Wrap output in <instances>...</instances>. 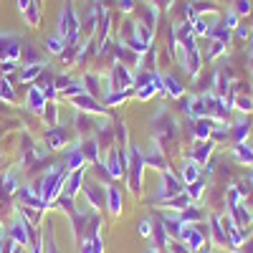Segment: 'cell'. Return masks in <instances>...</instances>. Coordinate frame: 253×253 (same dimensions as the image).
I'll return each instance as SVG.
<instances>
[{
	"mask_svg": "<svg viewBox=\"0 0 253 253\" xmlns=\"http://www.w3.org/2000/svg\"><path fill=\"white\" fill-rule=\"evenodd\" d=\"M142 172H144L142 150L132 144V147H129V165H126V175H124V177H129L132 195H139V193H142Z\"/></svg>",
	"mask_w": 253,
	"mask_h": 253,
	"instance_id": "obj_1",
	"label": "cell"
},
{
	"mask_svg": "<svg viewBox=\"0 0 253 253\" xmlns=\"http://www.w3.org/2000/svg\"><path fill=\"white\" fill-rule=\"evenodd\" d=\"M79 18L74 15V8L66 5L61 13V23H58V36L66 41V46H76L79 43Z\"/></svg>",
	"mask_w": 253,
	"mask_h": 253,
	"instance_id": "obj_2",
	"label": "cell"
},
{
	"mask_svg": "<svg viewBox=\"0 0 253 253\" xmlns=\"http://www.w3.org/2000/svg\"><path fill=\"white\" fill-rule=\"evenodd\" d=\"M180 193H182V180H180L177 175H172L170 170H165L162 177H160V187H157L155 200L165 203V200H170V198H175V195H180Z\"/></svg>",
	"mask_w": 253,
	"mask_h": 253,
	"instance_id": "obj_3",
	"label": "cell"
},
{
	"mask_svg": "<svg viewBox=\"0 0 253 253\" xmlns=\"http://www.w3.org/2000/svg\"><path fill=\"white\" fill-rule=\"evenodd\" d=\"M126 89H134V76L124 63H114L109 76V91H126Z\"/></svg>",
	"mask_w": 253,
	"mask_h": 253,
	"instance_id": "obj_4",
	"label": "cell"
},
{
	"mask_svg": "<svg viewBox=\"0 0 253 253\" xmlns=\"http://www.w3.org/2000/svg\"><path fill=\"white\" fill-rule=\"evenodd\" d=\"M152 126H155V137L160 139V144L175 139V122H172V117H167L165 112H160V114L155 117Z\"/></svg>",
	"mask_w": 253,
	"mask_h": 253,
	"instance_id": "obj_5",
	"label": "cell"
},
{
	"mask_svg": "<svg viewBox=\"0 0 253 253\" xmlns=\"http://www.w3.org/2000/svg\"><path fill=\"white\" fill-rule=\"evenodd\" d=\"M84 195H86V203H89L91 210H99L107 203V187L101 182H86L84 180Z\"/></svg>",
	"mask_w": 253,
	"mask_h": 253,
	"instance_id": "obj_6",
	"label": "cell"
},
{
	"mask_svg": "<svg viewBox=\"0 0 253 253\" xmlns=\"http://www.w3.org/2000/svg\"><path fill=\"white\" fill-rule=\"evenodd\" d=\"M8 238L10 241H15V243H20V246H28L31 241H33V230H31V223L20 215L13 225H10V230H8Z\"/></svg>",
	"mask_w": 253,
	"mask_h": 253,
	"instance_id": "obj_7",
	"label": "cell"
},
{
	"mask_svg": "<svg viewBox=\"0 0 253 253\" xmlns=\"http://www.w3.org/2000/svg\"><path fill=\"white\" fill-rule=\"evenodd\" d=\"M71 101H74V107L79 109V112H86V114H107V107H101V104L91 96V94H79V96H71Z\"/></svg>",
	"mask_w": 253,
	"mask_h": 253,
	"instance_id": "obj_8",
	"label": "cell"
},
{
	"mask_svg": "<svg viewBox=\"0 0 253 253\" xmlns=\"http://www.w3.org/2000/svg\"><path fill=\"white\" fill-rule=\"evenodd\" d=\"M142 160H144V167H155V170L165 172L167 167V157L162 152V147L160 144H152V147H147V152H142Z\"/></svg>",
	"mask_w": 253,
	"mask_h": 253,
	"instance_id": "obj_9",
	"label": "cell"
},
{
	"mask_svg": "<svg viewBox=\"0 0 253 253\" xmlns=\"http://www.w3.org/2000/svg\"><path fill=\"white\" fill-rule=\"evenodd\" d=\"M177 241H182L193 253H198L200 248H205V236L200 233V228H198V225H185L182 236H180Z\"/></svg>",
	"mask_w": 253,
	"mask_h": 253,
	"instance_id": "obj_10",
	"label": "cell"
},
{
	"mask_svg": "<svg viewBox=\"0 0 253 253\" xmlns=\"http://www.w3.org/2000/svg\"><path fill=\"white\" fill-rule=\"evenodd\" d=\"M20 56V41L15 36L0 33V61H15Z\"/></svg>",
	"mask_w": 253,
	"mask_h": 253,
	"instance_id": "obj_11",
	"label": "cell"
},
{
	"mask_svg": "<svg viewBox=\"0 0 253 253\" xmlns=\"http://www.w3.org/2000/svg\"><path fill=\"white\" fill-rule=\"evenodd\" d=\"M213 142L210 139H198V144L193 147V155H190V160H195L198 165H208L210 155H213Z\"/></svg>",
	"mask_w": 253,
	"mask_h": 253,
	"instance_id": "obj_12",
	"label": "cell"
},
{
	"mask_svg": "<svg viewBox=\"0 0 253 253\" xmlns=\"http://www.w3.org/2000/svg\"><path fill=\"white\" fill-rule=\"evenodd\" d=\"M84 190V170H76V172H69L66 175V185H63V193L76 198Z\"/></svg>",
	"mask_w": 253,
	"mask_h": 253,
	"instance_id": "obj_13",
	"label": "cell"
},
{
	"mask_svg": "<svg viewBox=\"0 0 253 253\" xmlns=\"http://www.w3.org/2000/svg\"><path fill=\"white\" fill-rule=\"evenodd\" d=\"M66 142H69V134H66V129H61V126H51L46 132V147L48 150H61Z\"/></svg>",
	"mask_w": 253,
	"mask_h": 253,
	"instance_id": "obj_14",
	"label": "cell"
},
{
	"mask_svg": "<svg viewBox=\"0 0 253 253\" xmlns=\"http://www.w3.org/2000/svg\"><path fill=\"white\" fill-rule=\"evenodd\" d=\"M46 96H43V89H41V86H31L28 89V109L31 112H36V114H41V112H43L46 109Z\"/></svg>",
	"mask_w": 253,
	"mask_h": 253,
	"instance_id": "obj_15",
	"label": "cell"
},
{
	"mask_svg": "<svg viewBox=\"0 0 253 253\" xmlns=\"http://www.w3.org/2000/svg\"><path fill=\"white\" fill-rule=\"evenodd\" d=\"M193 122H195V126H193L195 139H210V134H213V126H215V119L200 117V119H193Z\"/></svg>",
	"mask_w": 253,
	"mask_h": 253,
	"instance_id": "obj_16",
	"label": "cell"
},
{
	"mask_svg": "<svg viewBox=\"0 0 253 253\" xmlns=\"http://www.w3.org/2000/svg\"><path fill=\"white\" fill-rule=\"evenodd\" d=\"M107 208L114 218L122 213V190L117 185H107Z\"/></svg>",
	"mask_w": 253,
	"mask_h": 253,
	"instance_id": "obj_17",
	"label": "cell"
},
{
	"mask_svg": "<svg viewBox=\"0 0 253 253\" xmlns=\"http://www.w3.org/2000/svg\"><path fill=\"white\" fill-rule=\"evenodd\" d=\"M84 165H86V157H84L81 147H69V152H66V170L76 172V170H81Z\"/></svg>",
	"mask_w": 253,
	"mask_h": 253,
	"instance_id": "obj_18",
	"label": "cell"
},
{
	"mask_svg": "<svg viewBox=\"0 0 253 253\" xmlns=\"http://www.w3.org/2000/svg\"><path fill=\"white\" fill-rule=\"evenodd\" d=\"M180 180H182V185H190V182L200 180V165H198L195 160H185V162H182Z\"/></svg>",
	"mask_w": 253,
	"mask_h": 253,
	"instance_id": "obj_19",
	"label": "cell"
},
{
	"mask_svg": "<svg viewBox=\"0 0 253 253\" xmlns=\"http://www.w3.org/2000/svg\"><path fill=\"white\" fill-rule=\"evenodd\" d=\"M81 152H84V157H86L91 165H99V162H101V147H99V142H96L94 137L81 144Z\"/></svg>",
	"mask_w": 253,
	"mask_h": 253,
	"instance_id": "obj_20",
	"label": "cell"
},
{
	"mask_svg": "<svg viewBox=\"0 0 253 253\" xmlns=\"http://www.w3.org/2000/svg\"><path fill=\"white\" fill-rule=\"evenodd\" d=\"M210 225H213V241H215V246H218V248H230V238H228V233L223 230L218 215L210 218Z\"/></svg>",
	"mask_w": 253,
	"mask_h": 253,
	"instance_id": "obj_21",
	"label": "cell"
},
{
	"mask_svg": "<svg viewBox=\"0 0 253 253\" xmlns=\"http://www.w3.org/2000/svg\"><path fill=\"white\" fill-rule=\"evenodd\" d=\"M162 94H170L172 99H180L185 91H182V84L175 76L167 74V76H162Z\"/></svg>",
	"mask_w": 253,
	"mask_h": 253,
	"instance_id": "obj_22",
	"label": "cell"
},
{
	"mask_svg": "<svg viewBox=\"0 0 253 253\" xmlns=\"http://www.w3.org/2000/svg\"><path fill=\"white\" fill-rule=\"evenodd\" d=\"M162 205H165V208H170V210H175V213H182L185 208H190V205H193V200H190V195H187L185 190H182L180 195H175V198H170V200H165Z\"/></svg>",
	"mask_w": 253,
	"mask_h": 253,
	"instance_id": "obj_23",
	"label": "cell"
},
{
	"mask_svg": "<svg viewBox=\"0 0 253 253\" xmlns=\"http://www.w3.org/2000/svg\"><path fill=\"white\" fill-rule=\"evenodd\" d=\"M233 157H236V162H241V165H248V167H253V147H248L246 142L236 144V147H233Z\"/></svg>",
	"mask_w": 253,
	"mask_h": 253,
	"instance_id": "obj_24",
	"label": "cell"
},
{
	"mask_svg": "<svg viewBox=\"0 0 253 253\" xmlns=\"http://www.w3.org/2000/svg\"><path fill=\"white\" fill-rule=\"evenodd\" d=\"M177 215H180V220H182L185 225H195L198 220H203V210H200V208L193 203V205H190V208H185L182 213H177Z\"/></svg>",
	"mask_w": 253,
	"mask_h": 253,
	"instance_id": "obj_25",
	"label": "cell"
},
{
	"mask_svg": "<svg viewBox=\"0 0 253 253\" xmlns=\"http://www.w3.org/2000/svg\"><path fill=\"white\" fill-rule=\"evenodd\" d=\"M248 132H251V119H241V122L233 124V129H230V137L236 139V144H241V142L246 139Z\"/></svg>",
	"mask_w": 253,
	"mask_h": 253,
	"instance_id": "obj_26",
	"label": "cell"
},
{
	"mask_svg": "<svg viewBox=\"0 0 253 253\" xmlns=\"http://www.w3.org/2000/svg\"><path fill=\"white\" fill-rule=\"evenodd\" d=\"M20 185H18V180H15V172H8V175H3V180H0V193H5V195H10V193H15Z\"/></svg>",
	"mask_w": 253,
	"mask_h": 253,
	"instance_id": "obj_27",
	"label": "cell"
},
{
	"mask_svg": "<svg viewBox=\"0 0 253 253\" xmlns=\"http://www.w3.org/2000/svg\"><path fill=\"white\" fill-rule=\"evenodd\" d=\"M129 99V91H109L104 96V107H117V104H124Z\"/></svg>",
	"mask_w": 253,
	"mask_h": 253,
	"instance_id": "obj_28",
	"label": "cell"
},
{
	"mask_svg": "<svg viewBox=\"0 0 253 253\" xmlns=\"http://www.w3.org/2000/svg\"><path fill=\"white\" fill-rule=\"evenodd\" d=\"M185 193L190 195V200H193V203H195V200H200V198H203V193H205V182H203V180H195V182H190Z\"/></svg>",
	"mask_w": 253,
	"mask_h": 253,
	"instance_id": "obj_29",
	"label": "cell"
},
{
	"mask_svg": "<svg viewBox=\"0 0 253 253\" xmlns=\"http://www.w3.org/2000/svg\"><path fill=\"white\" fill-rule=\"evenodd\" d=\"M76 129H79L81 137H84V134H91V132H94V122H91L89 117H84V114H76Z\"/></svg>",
	"mask_w": 253,
	"mask_h": 253,
	"instance_id": "obj_30",
	"label": "cell"
},
{
	"mask_svg": "<svg viewBox=\"0 0 253 253\" xmlns=\"http://www.w3.org/2000/svg\"><path fill=\"white\" fill-rule=\"evenodd\" d=\"M41 74H43V66H41V63H31V66L26 69V71H20V81H33V79H38Z\"/></svg>",
	"mask_w": 253,
	"mask_h": 253,
	"instance_id": "obj_31",
	"label": "cell"
},
{
	"mask_svg": "<svg viewBox=\"0 0 253 253\" xmlns=\"http://www.w3.org/2000/svg\"><path fill=\"white\" fill-rule=\"evenodd\" d=\"M63 46H66V41H63L58 33L51 36V38H46V48H48L51 53H63Z\"/></svg>",
	"mask_w": 253,
	"mask_h": 253,
	"instance_id": "obj_32",
	"label": "cell"
},
{
	"mask_svg": "<svg viewBox=\"0 0 253 253\" xmlns=\"http://www.w3.org/2000/svg\"><path fill=\"white\" fill-rule=\"evenodd\" d=\"M0 99H5V101H15V91H13V84L8 79L0 76Z\"/></svg>",
	"mask_w": 253,
	"mask_h": 253,
	"instance_id": "obj_33",
	"label": "cell"
},
{
	"mask_svg": "<svg viewBox=\"0 0 253 253\" xmlns=\"http://www.w3.org/2000/svg\"><path fill=\"white\" fill-rule=\"evenodd\" d=\"M251 236V228H238L233 236H230V248H241L243 246V241Z\"/></svg>",
	"mask_w": 253,
	"mask_h": 253,
	"instance_id": "obj_34",
	"label": "cell"
},
{
	"mask_svg": "<svg viewBox=\"0 0 253 253\" xmlns=\"http://www.w3.org/2000/svg\"><path fill=\"white\" fill-rule=\"evenodd\" d=\"M43 117H46L48 126H58V112H56V104H53V101H48V104H46Z\"/></svg>",
	"mask_w": 253,
	"mask_h": 253,
	"instance_id": "obj_35",
	"label": "cell"
},
{
	"mask_svg": "<svg viewBox=\"0 0 253 253\" xmlns=\"http://www.w3.org/2000/svg\"><path fill=\"white\" fill-rule=\"evenodd\" d=\"M84 86H86L89 94L96 99V96H99V89H96V86H99V76H96V74H86V79H84Z\"/></svg>",
	"mask_w": 253,
	"mask_h": 253,
	"instance_id": "obj_36",
	"label": "cell"
},
{
	"mask_svg": "<svg viewBox=\"0 0 253 253\" xmlns=\"http://www.w3.org/2000/svg\"><path fill=\"white\" fill-rule=\"evenodd\" d=\"M228 137H230V129L215 124V126H213V134H210V142H223V139H228Z\"/></svg>",
	"mask_w": 253,
	"mask_h": 253,
	"instance_id": "obj_37",
	"label": "cell"
},
{
	"mask_svg": "<svg viewBox=\"0 0 253 253\" xmlns=\"http://www.w3.org/2000/svg\"><path fill=\"white\" fill-rule=\"evenodd\" d=\"M167 253H193V251H190L182 241H175V238H172L170 246H167Z\"/></svg>",
	"mask_w": 253,
	"mask_h": 253,
	"instance_id": "obj_38",
	"label": "cell"
},
{
	"mask_svg": "<svg viewBox=\"0 0 253 253\" xmlns=\"http://www.w3.org/2000/svg\"><path fill=\"white\" fill-rule=\"evenodd\" d=\"M152 228H155L152 218H142L139 220V236H152Z\"/></svg>",
	"mask_w": 253,
	"mask_h": 253,
	"instance_id": "obj_39",
	"label": "cell"
},
{
	"mask_svg": "<svg viewBox=\"0 0 253 253\" xmlns=\"http://www.w3.org/2000/svg\"><path fill=\"white\" fill-rule=\"evenodd\" d=\"M236 107H238L241 112H253V99H251V96H238V99H236Z\"/></svg>",
	"mask_w": 253,
	"mask_h": 253,
	"instance_id": "obj_40",
	"label": "cell"
},
{
	"mask_svg": "<svg viewBox=\"0 0 253 253\" xmlns=\"http://www.w3.org/2000/svg\"><path fill=\"white\" fill-rule=\"evenodd\" d=\"M236 23H238V13L236 10H230L228 15H225V28L230 31V28H236Z\"/></svg>",
	"mask_w": 253,
	"mask_h": 253,
	"instance_id": "obj_41",
	"label": "cell"
},
{
	"mask_svg": "<svg viewBox=\"0 0 253 253\" xmlns=\"http://www.w3.org/2000/svg\"><path fill=\"white\" fill-rule=\"evenodd\" d=\"M114 129H117V137H119V142H122V144H126V129H124V124H122V122H117V126H114Z\"/></svg>",
	"mask_w": 253,
	"mask_h": 253,
	"instance_id": "obj_42",
	"label": "cell"
},
{
	"mask_svg": "<svg viewBox=\"0 0 253 253\" xmlns=\"http://www.w3.org/2000/svg\"><path fill=\"white\" fill-rule=\"evenodd\" d=\"M122 10H134V0H117Z\"/></svg>",
	"mask_w": 253,
	"mask_h": 253,
	"instance_id": "obj_43",
	"label": "cell"
},
{
	"mask_svg": "<svg viewBox=\"0 0 253 253\" xmlns=\"http://www.w3.org/2000/svg\"><path fill=\"white\" fill-rule=\"evenodd\" d=\"M248 10H251V3H248V0H238L236 13H248Z\"/></svg>",
	"mask_w": 253,
	"mask_h": 253,
	"instance_id": "obj_44",
	"label": "cell"
},
{
	"mask_svg": "<svg viewBox=\"0 0 253 253\" xmlns=\"http://www.w3.org/2000/svg\"><path fill=\"white\" fill-rule=\"evenodd\" d=\"M33 253H43V246H41V241H38V238L33 241Z\"/></svg>",
	"mask_w": 253,
	"mask_h": 253,
	"instance_id": "obj_45",
	"label": "cell"
},
{
	"mask_svg": "<svg viewBox=\"0 0 253 253\" xmlns=\"http://www.w3.org/2000/svg\"><path fill=\"white\" fill-rule=\"evenodd\" d=\"M147 253H165V251H160L157 246H152V248H150V251H147Z\"/></svg>",
	"mask_w": 253,
	"mask_h": 253,
	"instance_id": "obj_46",
	"label": "cell"
},
{
	"mask_svg": "<svg viewBox=\"0 0 253 253\" xmlns=\"http://www.w3.org/2000/svg\"><path fill=\"white\" fill-rule=\"evenodd\" d=\"M198 253H210V251H208V248H200V251H198Z\"/></svg>",
	"mask_w": 253,
	"mask_h": 253,
	"instance_id": "obj_47",
	"label": "cell"
},
{
	"mask_svg": "<svg viewBox=\"0 0 253 253\" xmlns=\"http://www.w3.org/2000/svg\"><path fill=\"white\" fill-rule=\"evenodd\" d=\"M36 3H41V0H36Z\"/></svg>",
	"mask_w": 253,
	"mask_h": 253,
	"instance_id": "obj_48",
	"label": "cell"
}]
</instances>
